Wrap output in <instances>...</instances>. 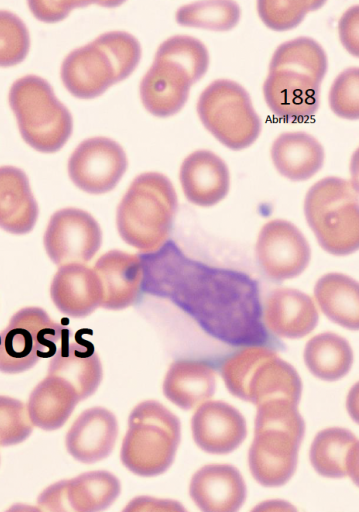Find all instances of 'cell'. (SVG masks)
Here are the masks:
<instances>
[{
    "label": "cell",
    "mask_w": 359,
    "mask_h": 512,
    "mask_svg": "<svg viewBox=\"0 0 359 512\" xmlns=\"http://www.w3.org/2000/svg\"><path fill=\"white\" fill-rule=\"evenodd\" d=\"M309 458L314 470L327 478L350 476L355 482L358 471V440L348 429L330 427L315 436Z\"/></svg>",
    "instance_id": "25"
},
{
    "label": "cell",
    "mask_w": 359,
    "mask_h": 512,
    "mask_svg": "<svg viewBox=\"0 0 359 512\" xmlns=\"http://www.w3.org/2000/svg\"><path fill=\"white\" fill-rule=\"evenodd\" d=\"M83 1H29L28 5L35 17L44 22L62 20L75 7L87 5Z\"/></svg>",
    "instance_id": "37"
},
{
    "label": "cell",
    "mask_w": 359,
    "mask_h": 512,
    "mask_svg": "<svg viewBox=\"0 0 359 512\" xmlns=\"http://www.w3.org/2000/svg\"><path fill=\"white\" fill-rule=\"evenodd\" d=\"M181 439L179 418L156 400L137 404L128 418L120 458L132 473L153 477L172 465Z\"/></svg>",
    "instance_id": "7"
},
{
    "label": "cell",
    "mask_w": 359,
    "mask_h": 512,
    "mask_svg": "<svg viewBox=\"0 0 359 512\" xmlns=\"http://www.w3.org/2000/svg\"><path fill=\"white\" fill-rule=\"evenodd\" d=\"M304 214L326 252L344 256L357 251L358 192L352 182L335 176L317 181L305 196Z\"/></svg>",
    "instance_id": "9"
},
{
    "label": "cell",
    "mask_w": 359,
    "mask_h": 512,
    "mask_svg": "<svg viewBox=\"0 0 359 512\" xmlns=\"http://www.w3.org/2000/svg\"><path fill=\"white\" fill-rule=\"evenodd\" d=\"M354 355L349 342L333 332L313 336L305 345L304 362L308 370L323 381H337L351 369Z\"/></svg>",
    "instance_id": "30"
},
{
    "label": "cell",
    "mask_w": 359,
    "mask_h": 512,
    "mask_svg": "<svg viewBox=\"0 0 359 512\" xmlns=\"http://www.w3.org/2000/svg\"><path fill=\"white\" fill-rule=\"evenodd\" d=\"M68 330L43 308H21L0 332V372L22 373L51 358Z\"/></svg>",
    "instance_id": "12"
},
{
    "label": "cell",
    "mask_w": 359,
    "mask_h": 512,
    "mask_svg": "<svg viewBox=\"0 0 359 512\" xmlns=\"http://www.w3.org/2000/svg\"><path fill=\"white\" fill-rule=\"evenodd\" d=\"M324 149L312 135L297 131L279 135L271 146L276 170L291 181H305L323 166Z\"/></svg>",
    "instance_id": "27"
},
{
    "label": "cell",
    "mask_w": 359,
    "mask_h": 512,
    "mask_svg": "<svg viewBox=\"0 0 359 512\" xmlns=\"http://www.w3.org/2000/svg\"><path fill=\"white\" fill-rule=\"evenodd\" d=\"M358 6L349 8L338 25L339 37L344 48L353 56H358Z\"/></svg>",
    "instance_id": "40"
},
{
    "label": "cell",
    "mask_w": 359,
    "mask_h": 512,
    "mask_svg": "<svg viewBox=\"0 0 359 512\" xmlns=\"http://www.w3.org/2000/svg\"><path fill=\"white\" fill-rule=\"evenodd\" d=\"M118 436V422L108 409L95 406L84 410L69 428L65 445L77 461L93 464L107 458Z\"/></svg>",
    "instance_id": "20"
},
{
    "label": "cell",
    "mask_w": 359,
    "mask_h": 512,
    "mask_svg": "<svg viewBox=\"0 0 359 512\" xmlns=\"http://www.w3.org/2000/svg\"><path fill=\"white\" fill-rule=\"evenodd\" d=\"M178 209L172 182L159 172L134 178L116 210L121 239L144 253L161 248L167 241Z\"/></svg>",
    "instance_id": "5"
},
{
    "label": "cell",
    "mask_w": 359,
    "mask_h": 512,
    "mask_svg": "<svg viewBox=\"0 0 359 512\" xmlns=\"http://www.w3.org/2000/svg\"><path fill=\"white\" fill-rule=\"evenodd\" d=\"M168 294L210 335L231 345L267 340L257 283L248 275L183 258Z\"/></svg>",
    "instance_id": "1"
},
{
    "label": "cell",
    "mask_w": 359,
    "mask_h": 512,
    "mask_svg": "<svg viewBox=\"0 0 359 512\" xmlns=\"http://www.w3.org/2000/svg\"><path fill=\"white\" fill-rule=\"evenodd\" d=\"M328 69L327 55L312 38L298 37L279 45L263 84L271 112L287 122L312 117L320 104V87Z\"/></svg>",
    "instance_id": "2"
},
{
    "label": "cell",
    "mask_w": 359,
    "mask_h": 512,
    "mask_svg": "<svg viewBox=\"0 0 359 512\" xmlns=\"http://www.w3.org/2000/svg\"><path fill=\"white\" fill-rule=\"evenodd\" d=\"M37 504L41 512H75L66 496L65 480L45 488L38 496Z\"/></svg>",
    "instance_id": "38"
},
{
    "label": "cell",
    "mask_w": 359,
    "mask_h": 512,
    "mask_svg": "<svg viewBox=\"0 0 359 512\" xmlns=\"http://www.w3.org/2000/svg\"><path fill=\"white\" fill-rule=\"evenodd\" d=\"M127 157L119 143L107 137L82 141L69 157L68 175L86 193L103 194L113 190L127 169Z\"/></svg>",
    "instance_id": "14"
},
{
    "label": "cell",
    "mask_w": 359,
    "mask_h": 512,
    "mask_svg": "<svg viewBox=\"0 0 359 512\" xmlns=\"http://www.w3.org/2000/svg\"><path fill=\"white\" fill-rule=\"evenodd\" d=\"M216 376L207 363L192 360L173 362L163 381V394L183 410L208 401L215 393Z\"/></svg>",
    "instance_id": "28"
},
{
    "label": "cell",
    "mask_w": 359,
    "mask_h": 512,
    "mask_svg": "<svg viewBox=\"0 0 359 512\" xmlns=\"http://www.w3.org/2000/svg\"><path fill=\"white\" fill-rule=\"evenodd\" d=\"M255 253L262 271L275 281L299 276L311 259V248L303 233L283 219H274L263 225Z\"/></svg>",
    "instance_id": "15"
},
{
    "label": "cell",
    "mask_w": 359,
    "mask_h": 512,
    "mask_svg": "<svg viewBox=\"0 0 359 512\" xmlns=\"http://www.w3.org/2000/svg\"><path fill=\"white\" fill-rule=\"evenodd\" d=\"M324 3L321 0H260L257 11L265 26L280 32L297 27L309 12L321 8Z\"/></svg>",
    "instance_id": "33"
},
{
    "label": "cell",
    "mask_w": 359,
    "mask_h": 512,
    "mask_svg": "<svg viewBox=\"0 0 359 512\" xmlns=\"http://www.w3.org/2000/svg\"><path fill=\"white\" fill-rule=\"evenodd\" d=\"M197 113L203 126L231 150L251 146L261 132L249 93L232 80L211 82L198 98Z\"/></svg>",
    "instance_id": "11"
},
{
    "label": "cell",
    "mask_w": 359,
    "mask_h": 512,
    "mask_svg": "<svg viewBox=\"0 0 359 512\" xmlns=\"http://www.w3.org/2000/svg\"><path fill=\"white\" fill-rule=\"evenodd\" d=\"M39 208L24 171L14 166L0 167V228L24 235L37 222Z\"/></svg>",
    "instance_id": "24"
},
{
    "label": "cell",
    "mask_w": 359,
    "mask_h": 512,
    "mask_svg": "<svg viewBox=\"0 0 359 512\" xmlns=\"http://www.w3.org/2000/svg\"><path fill=\"white\" fill-rule=\"evenodd\" d=\"M314 297L324 315L349 330L359 327L358 282L342 273L321 276L314 287Z\"/></svg>",
    "instance_id": "29"
},
{
    "label": "cell",
    "mask_w": 359,
    "mask_h": 512,
    "mask_svg": "<svg viewBox=\"0 0 359 512\" xmlns=\"http://www.w3.org/2000/svg\"><path fill=\"white\" fill-rule=\"evenodd\" d=\"M82 331L64 335L50 358L47 375L60 377L73 385L80 400L92 396L103 379V369L94 345L82 338Z\"/></svg>",
    "instance_id": "17"
},
{
    "label": "cell",
    "mask_w": 359,
    "mask_h": 512,
    "mask_svg": "<svg viewBox=\"0 0 359 512\" xmlns=\"http://www.w3.org/2000/svg\"><path fill=\"white\" fill-rule=\"evenodd\" d=\"M262 319L273 334L299 339L315 329L319 314L309 295L293 288H279L268 295Z\"/></svg>",
    "instance_id": "23"
},
{
    "label": "cell",
    "mask_w": 359,
    "mask_h": 512,
    "mask_svg": "<svg viewBox=\"0 0 359 512\" xmlns=\"http://www.w3.org/2000/svg\"><path fill=\"white\" fill-rule=\"evenodd\" d=\"M102 286L101 306L107 310H122L140 297L143 282L142 259L136 254L110 250L94 264Z\"/></svg>",
    "instance_id": "18"
},
{
    "label": "cell",
    "mask_w": 359,
    "mask_h": 512,
    "mask_svg": "<svg viewBox=\"0 0 359 512\" xmlns=\"http://www.w3.org/2000/svg\"><path fill=\"white\" fill-rule=\"evenodd\" d=\"M251 512H298V510L288 501L271 499L257 504Z\"/></svg>",
    "instance_id": "41"
},
{
    "label": "cell",
    "mask_w": 359,
    "mask_h": 512,
    "mask_svg": "<svg viewBox=\"0 0 359 512\" xmlns=\"http://www.w3.org/2000/svg\"><path fill=\"white\" fill-rule=\"evenodd\" d=\"M140 58L137 38L124 31L106 32L64 58L61 80L73 96L92 99L131 75Z\"/></svg>",
    "instance_id": "6"
},
{
    "label": "cell",
    "mask_w": 359,
    "mask_h": 512,
    "mask_svg": "<svg viewBox=\"0 0 359 512\" xmlns=\"http://www.w3.org/2000/svg\"><path fill=\"white\" fill-rule=\"evenodd\" d=\"M179 179L185 197L197 206H214L229 192V169L219 156L208 150L189 154L181 164Z\"/></svg>",
    "instance_id": "22"
},
{
    "label": "cell",
    "mask_w": 359,
    "mask_h": 512,
    "mask_svg": "<svg viewBox=\"0 0 359 512\" xmlns=\"http://www.w3.org/2000/svg\"><path fill=\"white\" fill-rule=\"evenodd\" d=\"M5 512H41V510L32 505L18 503L9 507Z\"/></svg>",
    "instance_id": "42"
},
{
    "label": "cell",
    "mask_w": 359,
    "mask_h": 512,
    "mask_svg": "<svg viewBox=\"0 0 359 512\" xmlns=\"http://www.w3.org/2000/svg\"><path fill=\"white\" fill-rule=\"evenodd\" d=\"M67 499L75 512H102L121 492V484L108 471H91L65 480Z\"/></svg>",
    "instance_id": "31"
},
{
    "label": "cell",
    "mask_w": 359,
    "mask_h": 512,
    "mask_svg": "<svg viewBox=\"0 0 359 512\" xmlns=\"http://www.w3.org/2000/svg\"><path fill=\"white\" fill-rule=\"evenodd\" d=\"M30 48L29 31L14 13L0 10V67L21 63Z\"/></svg>",
    "instance_id": "34"
},
{
    "label": "cell",
    "mask_w": 359,
    "mask_h": 512,
    "mask_svg": "<svg viewBox=\"0 0 359 512\" xmlns=\"http://www.w3.org/2000/svg\"><path fill=\"white\" fill-rule=\"evenodd\" d=\"M50 297L62 314L85 318L101 306L102 286L93 268L80 263L66 264L53 276Z\"/></svg>",
    "instance_id": "21"
},
{
    "label": "cell",
    "mask_w": 359,
    "mask_h": 512,
    "mask_svg": "<svg viewBox=\"0 0 359 512\" xmlns=\"http://www.w3.org/2000/svg\"><path fill=\"white\" fill-rule=\"evenodd\" d=\"M193 440L210 454H228L237 449L247 436L246 420L232 405L206 401L199 405L191 419Z\"/></svg>",
    "instance_id": "16"
},
{
    "label": "cell",
    "mask_w": 359,
    "mask_h": 512,
    "mask_svg": "<svg viewBox=\"0 0 359 512\" xmlns=\"http://www.w3.org/2000/svg\"><path fill=\"white\" fill-rule=\"evenodd\" d=\"M80 401L71 383L47 375L33 388L26 406L33 426L54 431L66 423Z\"/></svg>",
    "instance_id": "26"
},
{
    "label": "cell",
    "mask_w": 359,
    "mask_h": 512,
    "mask_svg": "<svg viewBox=\"0 0 359 512\" xmlns=\"http://www.w3.org/2000/svg\"><path fill=\"white\" fill-rule=\"evenodd\" d=\"M32 430L27 406L19 399L0 395V446L19 444Z\"/></svg>",
    "instance_id": "35"
},
{
    "label": "cell",
    "mask_w": 359,
    "mask_h": 512,
    "mask_svg": "<svg viewBox=\"0 0 359 512\" xmlns=\"http://www.w3.org/2000/svg\"><path fill=\"white\" fill-rule=\"evenodd\" d=\"M358 87V67H349L335 78L329 91V106L334 114L347 120L358 119Z\"/></svg>",
    "instance_id": "36"
},
{
    "label": "cell",
    "mask_w": 359,
    "mask_h": 512,
    "mask_svg": "<svg viewBox=\"0 0 359 512\" xmlns=\"http://www.w3.org/2000/svg\"><path fill=\"white\" fill-rule=\"evenodd\" d=\"M297 406L287 399H272L257 406L248 464L262 486H282L296 471L305 435V422Z\"/></svg>",
    "instance_id": "3"
},
{
    "label": "cell",
    "mask_w": 359,
    "mask_h": 512,
    "mask_svg": "<svg viewBox=\"0 0 359 512\" xmlns=\"http://www.w3.org/2000/svg\"><path fill=\"white\" fill-rule=\"evenodd\" d=\"M189 494L201 512H238L247 488L240 471L230 464H208L192 477Z\"/></svg>",
    "instance_id": "19"
},
{
    "label": "cell",
    "mask_w": 359,
    "mask_h": 512,
    "mask_svg": "<svg viewBox=\"0 0 359 512\" xmlns=\"http://www.w3.org/2000/svg\"><path fill=\"white\" fill-rule=\"evenodd\" d=\"M0 342H1V337H0Z\"/></svg>",
    "instance_id": "43"
},
{
    "label": "cell",
    "mask_w": 359,
    "mask_h": 512,
    "mask_svg": "<svg viewBox=\"0 0 359 512\" xmlns=\"http://www.w3.org/2000/svg\"><path fill=\"white\" fill-rule=\"evenodd\" d=\"M240 17L239 5L229 0L197 1L180 7L176 12V21L181 26L219 32L233 29Z\"/></svg>",
    "instance_id": "32"
},
{
    "label": "cell",
    "mask_w": 359,
    "mask_h": 512,
    "mask_svg": "<svg viewBox=\"0 0 359 512\" xmlns=\"http://www.w3.org/2000/svg\"><path fill=\"white\" fill-rule=\"evenodd\" d=\"M209 67V53L195 37L175 35L158 47L152 65L140 82L145 109L156 117H169L186 104L191 86Z\"/></svg>",
    "instance_id": "4"
},
{
    "label": "cell",
    "mask_w": 359,
    "mask_h": 512,
    "mask_svg": "<svg viewBox=\"0 0 359 512\" xmlns=\"http://www.w3.org/2000/svg\"><path fill=\"white\" fill-rule=\"evenodd\" d=\"M122 512H188L186 508L173 499H160L152 496L133 498Z\"/></svg>",
    "instance_id": "39"
},
{
    "label": "cell",
    "mask_w": 359,
    "mask_h": 512,
    "mask_svg": "<svg viewBox=\"0 0 359 512\" xmlns=\"http://www.w3.org/2000/svg\"><path fill=\"white\" fill-rule=\"evenodd\" d=\"M8 101L19 132L30 147L54 153L65 145L73 129L72 115L44 78L26 75L17 79Z\"/></svg>",
    "instance_id": "10"
},
{
    "label": "cell",
    "mask_w": 359,
    "mask_h": 512,
    "mask_svg": "<svg viewBox=\"0 0 359 512\" xmlns=\"http://www.w3.org/2000/svg\"><path fill=\"white\" fill-rule=\"evenodd\" d=\"M220 373L228 391L258 406L272 399L299 403L302 381L296 369L268 347H246L227 358Z\"/></svg>",
    "instance_id": "8"
},
{
    "label": "cell",
    "mask_w": 359,
    "mask_h": 512,
    "mask_svg": "<svg viewBox=\"0 0 359 512\" xmlns=\"http://www.w3.org/2000/svg\"><path fill=\"white\" fill-rule=\"evenodd\" d=\"M43 244L49 259L59 267L86 264L102 245V230L89 212L67 207L51 215Z\"/></svg>",
    "instance_id": "13"
}]
</instances>
